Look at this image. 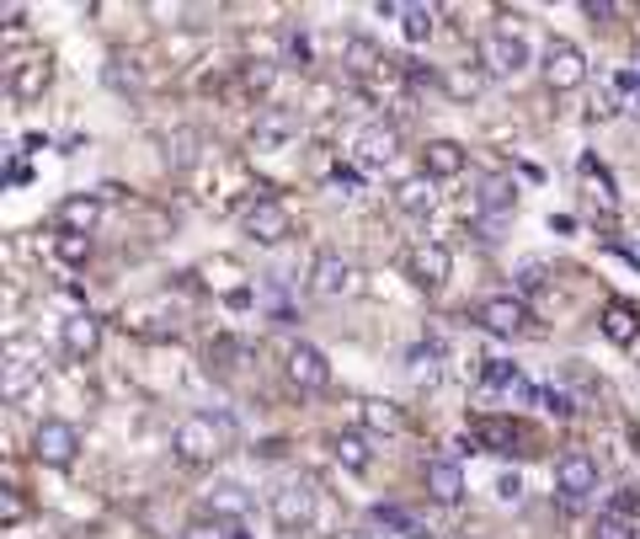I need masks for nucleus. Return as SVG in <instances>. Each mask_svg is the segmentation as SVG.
I'll use <instances>...</instances> for the list:
<instances>
[{"mask_svg": "<svg viewBox=\"0 0 640 539\" xmlns=\"http://www.w3.org/2000/svg\"><path fill=\"white\" fill-rule=\"evenodd\" d=\"M358 422H363L369 433H384V438H395V433L406 427V416H400L395 401H358Z\"/></svg>", "mask_w": 640, "mask_h": 539, "instance_id": "nucleus-29", "label": "nucleus"}, {"mask_svg": "<svg viewBox=\"0 0 640 539\" xmlns=\"http://www.w3.org/2000/svg\"><path fill=\"white\" fill-rule=\"evenodd\" d=\"M636 107H640V102H636Z\"/></svg>", "mask_w": 640, "mask_h": 539, "instance_id": "nucleus-50", "label": "nucleus"}, {"mask_svg": "<svg viewBox=\"0 0 640 539\" xmlns=\"http://www.w3.org/2000/svg\"><path fill=\"white\" fill-rule=\"evenodd\" d=\"M581 11H587L592 22H609V16H619V5H609V0H587Z\"/></svg>", "mask_w": 640, "mask_h": 539, "instance_id": "nucleus-46", "label": "nucleus"}, {"mask_svg": "<svg viewBox=\"0 0 640 539\" xmlns=\"http://www.w3.org/2000/svg\"><path fill=\"white\" fill-rule=\"evenodd\" d=\"M475 321L491 332V337H517L528 326V299L523 294H486L475 305Z\"/></svg>", "mask_w": 640, "mask_h": 539, "instance_id": "nucleus-9", "label": "nucleus"}, {"mask_svg": "<svg viewBox=\"0 0 640 539\" xmlns=\"http://www.w3.org/2000/svg\"><path fill=\"white\" fill-rule=\"evenodd\" d=\"M539 288H545V268L539 262H523L517 268V294H539Z\"/></svg>", "mask_w": 640, "mask_h": 539, "instance_id": "nucleus-44", "label": "nucleus"}, {"mask_svg": "<svg viewBox=\"0 0 640 539\" xmlns=\"http://www.w3.org/2000/svg\"><path fill=\"white\" fill-rule=\"evenodd\" d=\"M491 491H497V502H523V475H517V471H502Z\"/></svg>", "mask_w": 640, "mask_h": 539, "instance_id": "nucleus-42", "label": "nucleus"}, {"mask_svg": "<svg viewBox=\"0 0 640 539\" xmlns=\"http://www.w3.org/2000/svg\"><path fill=\"white\" fill-rule=\"evenodd\" d=\"M252 508H256V497L241 486V480H214V486L203 491V513L219 518V524H241Z\"/></svg>", "mask_w": 640, "mask_h": 539, "instance_id": "nucleus-14", "label": "nucleus"}, {"mask_svg": "<svg viewBox=\"0 0 640 539\" xmlns=\"http://www.w3.org/2000/svg\"><path fill=\"white\" fill-rule=\"evenodd\" d=\"M5 86H11V97L16 102H38L49 86H54V54H22V60H11L5 69Z\"/></svg>", "mask_w": 640, "mask_h": 539, "instance_id": "nucleus-8", "label": "nucleus"}, {"mask_svg": "<svg viewBox=\"0 0 640 539\" xmlns=\"http://www.w3.org/2000/svg\"><path fill=\"white\" fill-rule=\"evenodd\" d=\"M310 294L316 299H358L363 294V272L353 257H342V252H320L316 268H310Z\"/></svg>", "mask_w": 640, "mask_h": 539, "instance_id": "nucleus-4", "label": "nucleus"}, {"mask_svg": "<svg viewBox=\"0 0 640 539\" xmlns=\"http://www.w3.org/2000/svg\"><path fill=\"white\" fill-rule=\"evenodd\" d=\"M230 535H235V524H219V518H208V513L192 518L188 529H182V539H230Z\"/></svg>", "mask_w": 640, "mask_h": 539, "instance_id": "nucleus-39", "label": "nucleus"}, {"mask_svg": "<svg viewBox=\"0 0 640 539\" xmlns=\"http://www.w3.org/2000/svg\"><path fill=\"white\" fill-rule=\"evenodd\" d=\"M33 390H43V369L11 352V358L0 363V401H5V406H22L27 396H33Z\"/></svg>", "mask_w": 640, "mask_h": 539, "instance_id": "nucleus-18", "label": "nucleus"}, {"mask_svg": "<svg viewBox=\"0 0 640 539\" xmlns=\"http://www.w3.org/2000/svg\"><path fill=\"white\" fill-rule=\"evenodd\" d=\"M433 203H438V193H433V177H406V182H395V208L400 214H411V219H427L433 214Z\"/></svg>", "mask_w": 640, "mask_h": 539, "instance_id": "nucleus-26", "label": "nucleus"}, {"mask_svg": "<svg viewBox=\"0 0 640 539\" xmlns=\"http://www.w3.org/2000/svg\"><path fill=\"white\" fill-rule=\"evenodd\" d=\"M54 224H60L64 235H97V224H102V193H69V198H60Z\"/></svg>", "mask_w": 640, "mask_h": 539, "instance_id": "nucleus-16", "label": "nucleus"}, {"mask_svg": "<svg viewBox=\"0 0 640 539\" xmlns=\"http://www.w3.org/2000/svg\"><path fill=\"white\" fill-rule=\"evenodd\" d=\"M278 65H283V60H246V65H241V91H246V97H272Z\"/></svg>", "mask_w": 640, "mask_h": 539, "instance_id": "nucleus-31", "label": "nucleus"}, {"mask_svg": "<svg viewBox=\"0 0 640 539\" xmlns=\"http://www.w3.org/2000/svg\"><path fill=\"white\" fill-rule=\"evenodd\" d=\"M54 257H60L64 268H86L91 262V235H54Z\"/></svg>", "mask_w": 640, "mask_h": 539, "instance_id": "nucleus-35", "label": "nucleus"}, {"mask_svg": "<svg viewBox=\"0 0 640 539\" xmlns=\"http://www.w3.org/2000/svg\"><path fill=\"white\" fill-rule=\"evenodd\" d=\"M539 411H550V416H561V422H566L576 406H572V396H566V390H539Z\"/></svg>", "mask_w": 640, "mask_h": 539, "instance_id": "nucleus-41", "label": "nucleus"}, {"mask_svg": "<svg viewBox=\"0 0 640 539\" xmlns=\"http://www.w3.org/2000/svg\"><path fill=\"white\" fill-rule=\"evenodd\" d=\"M230 444H235V427L230 416H214V411H192L171 427V449L182 465H214L230 454Z\"/></svg>", "mask_w": 640, "mask_h": 539, "instance_id": "nucleus-1", "label": "nucleus"}, {"mask_svg": "<svg viewBox=\"0 0 640 539\" xmlns=\"http://www.w3.org/2000/svg\"><path fill=\"white\" fill-rule=\"evenodd\" d=\"M267 513H272V524H278L283 535H305V529L316 524V486H310L305 475H294V480H283V486L272 491V502H267Z\"/></svg>", "mask_w": 640, "mask_h": 539, "instance_id": "nucleus-2", "label": "nucleus"}, {"mask_svg": "<svg viewBox=\"0 0 640 539\" xmlns=\"http://www.w3.org/2000/svg\"><path fill=\"white\" fill-rule=\"evenodd\" d=\"M636 508H640V491H636V486H625V491L614 497V508H603V513H619V518H630Z\"/></svg>", "mask_w": 640, "mask_h": 539, "instance_id": "nucleus-45", "label": "nucleus"}, {"mask_svg": "<svg viewBox=\"0 0 640 539\" xmlns=\"http://www.w3.org/2000/svg\"><path fill=\"white\" fill-rule=\"evenodd\" d=\"M331 454H336V465L347 475H369L374 471V449H369V438L363 433H336L331 438Z\"/></svg>", "mask_w": 640, "mask_h": 539, "instance_id": "nucleus-27", "label": "nucleus"}, {"mask_svg": "<svg viewBox=\"0 0 640 539\" xmlns=\"http://www.w3.org/2000/svg\"><path fill=\"white\" fill-rule=\"evenodd\" d=\"M475 65L486 69L491 80H512V75H523V69L534 65V54H528V38H517V33H486L481 38V49H475Z\"/></svg>", "mask_w": 640, "mask_h": 539, "instance_id": "nucleus-5", "label": "nucleus"}, {"mask_svg": "<svg viewBox=\"0 0 640 539\" xmlns=\"http://www.w3.org/2000/svg\"><path fill=\"white\" fill-rule=\"evenodd\" d=\"M230 539H252V535H246V524H235V535H230Z\"/></svg>", "mask_w": 640, "mask_h": 539, "instance_id": "nucleus-49", "label": "nucleus"}, {"mask_svg": "<svg viewBox=\"0 0 640 539\" xmlns=\"http://www.w3.org/2000/svg\"><path fill=\"white\" fill-rule=\"evenodd\" d=\"M299 139V113L294 107H261L252 124V150L256 155H278Z\"/></svg>", "mask_w": 640, "mask_h": 539, "instance_id": "nucleus-11", "label": "nucleus"}, {"mask_svg": "<svg viewBox=\"0 0 640 539\" xmlns=\"http://www.w3.org/2000/svg\"><path fill=\"white\" fill-rule=\"evenodd\" d=\"M448 272H453V252H448L444 241H422V246H411V257H406V278H411L417 288L438 294V288L448 283Z\"/></svg>", "mask_w": 640, "mask_h": 539, "instance_id": "nucleus-12", "label": "nucleus"}, {"mask_svg": "<svg viewBox=\"0 0 640 539\" xmlns=\"http://www.w3.org/2000/svg\"><path fill=\"white\" fill-rule=\"evenodd\" d=\"M433 27H438V11H433V5H406V11H400V33H406V43H427Z\"/></svg>", "mask_w": 640, "mask_h": 539, "instance_id": "nucleus-33", "label": "nucleus"}, {"mask_svg": "<svg viewBox=\"0 0 640 539\" xmlns=\"http://www.w3.org/2000/svg\"><path fill=\"white\" fill-rule=\"evenodd\" d=\"M470 438L486 444L491 454H512V449H517V427H512V422H491V416H481V422L470 427Z\"/></svg>", "mask_w": 640, "mask_h": 539, "instance_id": "nucleus-30", "label": "nucleus"}, {"mask_svg": "<svg viewBox=\"0 0 640 539\" xmlns=\"http://www.w3.org/2000/svg\"><path fill=\"white\" fill-rule=\"evenodd\" d=\"M107 86H118V91H139V86H144V69H139V60L113 54V60H107Z\"/></svg>", "mask_w": 640, "mask_h": 539, "instance_id": "nucleus-36", "label": "nucleus"}, {"mask_svg": "<svg viewBox=\"0 0 640 539\" xmlns=\"http://www.w3.org/2000/svg\"><path fill=\"white\" fill-rule=\"evenodd\" d=\"M60 347H64V358H75V363L97 358V347H102V321H97L91 310L64 316V321H60Z\"/></svg>", "mask_w": 640, "mask_h": 539, "instance_id": "nucleus-15", "label": "nucleus"}, {"mask_svg": "<svg viewBox=\"0 0 640 539\" xmlns=\"http://www.w3.org/2000/svg\"><path fill=\"white\" fill-rule=\"evenodd\" d=\"M481 385H486V390H497L508 406L539 401V390L523 380V369H517V363H497V358H491V363H486V374H481Z\"/></svg>", "mask_w": 640, "mask_h": 539, "instance_id": "nucleus-19", "label": "nucleus"}, {"mask_svg": "<svg viewBox=\"0 0 640 539\" xmlns=\"http://www.w3.org/2000/svg\"><path fill=\"white\" fill-rule=\"evenodd\" d=\"M310 60H316V49H310V38H305L299 27H289V33H283V65H294V69H310Z\"/></svg>", "mask_w": 640, "mask_h": 539, "instance_id": "nucleus-37", "label": "nucleus"}, {"mask_svg": "<svg viewBox=\"0 0 640 539\" xmlns=\"http://www.w3.org/2000/svg\"><path fill=\"white\" fill-rule=\"evenodd\" d=\"M353 155H358L363 171H380V166H389V161L400 155V134H395L389 124H369L363 134L353 139Z\"/></svg>", "mask_w": 640, "mask_h": 539, "instance_id": "nucleus-17", "label": "nucleus"}, {"mask_svg": "<svg viewBox=\"0 0 640 539\" xmlns=\"http://www.w3.org/2000/svg\"><path fill=\"white\" fill-rule=\"evenodd\" d=\"M389 60L380 54V43L374 38H363V33H347L342 38V69L347 75H374V69H384Z\"/></svg>", "mask_w": 640, "mask_h": 539, "instance_id": "nucleus-24", "label": "nucleus"}, {"mask_svg": "<svg viewBox=\"0 0 640 539\" xmlns=\"http://www.w3.org/2000/svg\"><path fill=\"white\" fill-rule=\"evenodd\" d=\"M555 491H561L566 502L592 497V491H598V460H592V454H581V449L561 454V460H555Z\"/></svg>", "mask_w": 640, "mask_h": 539, "instance_id": "nucleus-13", "label": "nucleus"}, {"mask_svg": "<svg viewBox=\"0 0 640 539\" xmlns=\"http://www.w3.org/2000/svg\"><path fill=\"white\" fill-rule=\"evenodd\" d=\"M464 166H470V155H464L459 139H427V144H422V177L448 182V177H459Z\"/></svg>", "mask_w": 640, "mask_h": 539, "instance_id": "nucleus-21", "label": "nucleus"}, {"mask_svg": "<svg viewBox=\"0 0 640 539\" xmlns=\"http://www.w3.org/2000/svg\"><path fill=\"white\" fill-rule=\"evenodd\" d=\"M325 539H374L369 529H336V535H325Z\"/></svg>", "mask_w": 640, "mask_h": 539, "instance_id": "nucleus-48", "label": "nucleus"}, {"mask_svg": "<svg viewBox=\"0 0 640 539\" xmlns=\"http://www.w3.org/2000/svg\"><path fill=\"white\" fill-rule=\"evenodd\" d=\"M422 480H427V497L438 508H459L464 502V471H459V460H427Z\"/></svg>", "mask_w": 640, "mask_h": 539, "instance_id": "nucleus-20", "label": "nucleus"}, {"mask_svg": "<svg viewBox=\"0 0 640 539\" xmlns=\"http://www.w3.org/2000/svg\"><path fill=\"white\" fill-rule=\"evenodd\" d=\"M539 75H545V86H550L555 97L581 91V86H587V54L576 49L572 38H550L545 54H539Z\"/></svg>", "mask_w": 640, "mask_h": 539, "instance_id": "nucleus-6", "label": "nucleus"}, {"mask_svg": "<svg viewBox=\"0 0 640 539\" xmlns=\"http://www.w3.org/2000/svg\"><path fill=\"white\" fill-rule=\"evenodd\" d=\"M11 524H22V502H16V491H5V529Z\"/></svg>", "mask_w": 640, "mask_h": 539, "instance_id": "nucleus-47", "label": "nucleus"}, {"mask_svg": "<svg viewBox=\"0 0 640 539\" xmlns=\"http://www.w3.org/2000/svg\"><path fill=\"white\" fill-rule=\"evenodd\" d=\"M369 524H374V529H384V535H395V539H433V529H422L411 513H400V508H384V502L374 508V513H369Z\"/></svg>", "mask_w": 640, "mask_h": 539, "instance_id": "nucleus-28", "label": "nucleus"}, {"mask_svg": "<svg viewBox=\"0 0 640 539\" xmlns=\"http://www.w3.org/2000/svg\"><path fill=\"white\" fill-rule=\"evenodd\" d=\"M283 374H289L294 390H310V396L331 385V363H325V352H320L316 342H294L283 352Z\"/></svg>", "mask_w": 640, "mask_h": 539, "instance_id": "nucleus-10", "label": "nucleus"}, {"mask_svg": "<svg viewBox=\"0 0 640 539\" xmlns=\"http://www.w3.org/2000/svg\"><path fill=\"white\" fill-rule=\"evenodd\" d=\"M475 214H508L512 203H517V182H512L508 171H491V177H481L475 182Z\"/></svg>", "mask_w": 640, "mask_h": 539, "instance_id": "nucleus-22", "label": "nucleus"}, {"mask_svg": "<svg viewBox=\"0 0 640 539\" xmlns=\"http://www.w3.org/2000/svg\"><path fill=\"white\" fill-rule=\"evenodd\" d=\"M598 321H603V337L614 342V347H630V342L640 337V310L636 305H625V299H609Z\"/></svg>", "mask_w": 640, "mask_h": 539, "instance_id": "nucleus-23", "label": "nucleus"}, {"mask_svg": "<svg viewBox=\"0 0 640 539\" xmlns=\"http://www.w3.org/2000/svg\"><path fill=\"white\" fill-rule=\"evenodd\" d=\"M241 230L252 235L256 246H283V241L294 235V214L278 198H256L252 208L241 214Z\"/></svg>", "mask_w": 640, "mask_h": 539, "instance_id": "nucleus-7", "label": "nucleus"}, {"mask_svg": "<svg viewBox=\"0 0 640 539\" xmlns=\"http://www.w3.org/2000/svg\"><path fill=\"white\" fill-rule=\"evenodd\" d=\"M614 113H619V86L609 80V86L598 91V102H592V118H614Z\"/></svg>", "mask_w": 640, "mask_h": 539, "instance_id": "nucleus-43", "label": "nucleus"}, {"mask_svg": "<svg viewBox=\"0 0 640 539\" xmlns=\"http://www.w3.org/2000/svg\"><path fill=\"white\" fill-rule=\"evenodd\" d=\"M166 155H171V166H177V171L197 166V155H203V134H197V129H177V134L166 139Z\"/></svg>", "mask_w": 640, "mask_h": 539, "instance_id": "nucleus-34", "label": "nucleus"}, {"mask_svg": "<svg viewBox=\"0 0 640 539\" xmlns=\"http://www.w3.org/2000/svg\"><path fill=\"white\" fill-rule=\"evenodd\" d=\"M640 529L630 524V518H619V513H598L592 518V539H636Z\"/></svg>", "mask_w": 640, "mask_h": 539, "instance_id": "nucleus-38", "label": "nucleus"}, {"mask_svg": "<svg viewBox=\"0 0 640 539\" xmlns=\"http://www.w3.org/2000/svg\"><path fill=\"white\" fill-rule=\"evenodd\" d=\"M33 460L49 465V471H69L80 460V427L64 422V416H43L33 427Z\"/></svg>", "mask_w": 640, "mask_h": 539, "instance_id": "nucleus-3", "label": "nucleus"}, {"mask_svg": "<svg viewBox=\"0 0 640 539\" xmlns=\"http://www.w3.org/2000/svg\"><path fill=\"white\" fill-rule=\"evenodd\" d=\"M411 380H427V385L438 380V347H417L411 352Z\"/></svg>", "mask_w": 640, "mask_h": 539, "instance_id": "nucleus-40", "label": "nucleus"}, {"mask_svg": "<svg viewBox=\"0 0 640 539\" xmlns=\"http://www.w3.org/2000/svg\"><path fill=\"white\" fill-rule=\"evenodd\" d=\"M486 80H491V75L481 65H448L444 80H438V91H444L448 102H475V97L486 91Z\"/></svg>", "mask_w": 640, "mask_h": 539, "instance_id": "nucleus-25", "label": "nucleus"}, {"mask_svg": "<svg viewBox=\"0 0 640 539\" xmlns=\"http://www.w3.org/2000/svg\"><path fill=\"white\" fill-rule=\"evenodd\" d=\"M576 171H581V182H587V188H592V198L603 203V208H609V214H614V208H619V198H614V177H609V171H603V166H598V161H592V155H581V161H576Z\"/></svg>", "mask_w": 640, "mask_h": 539, "instance_id": "nucleus-32", "label": "nucleus"}]
</instances>
